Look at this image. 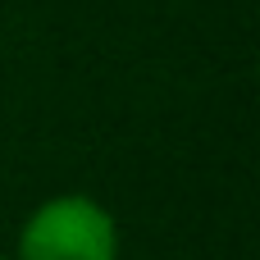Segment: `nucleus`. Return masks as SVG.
I'll list each match as a JSON object with an SVG mask.
<instances>
[{
  "label": "nucleus",
  "mask_w": 260,
  "mask_h": 260,
  "mask_svg": "<svg viewBox=\"0 0 260 260\" xmlns=\"http://www.w3.org/2000/svg\"><path fill=\"white\" fill-rule=\"evenodd\" d=\"M119 219L87 192H55L27 210L14 260H119Z\"/></svg>",
  "instance_id": "1"
},
{
  "label": "nucleus",
  "mask_w": 260,
  "mask_h": 260,
  "mask_svg": "<svg viewBox=\"0 0 260 260\" xmlns=\"http://www.w3.org/2000/svg\"><path fill=\"white\" fill-rule=\"evenodd\" d=\"M0 260H14V251H0Z\"/></svg>",
  "instance_id": "2"
}]
</instances>
